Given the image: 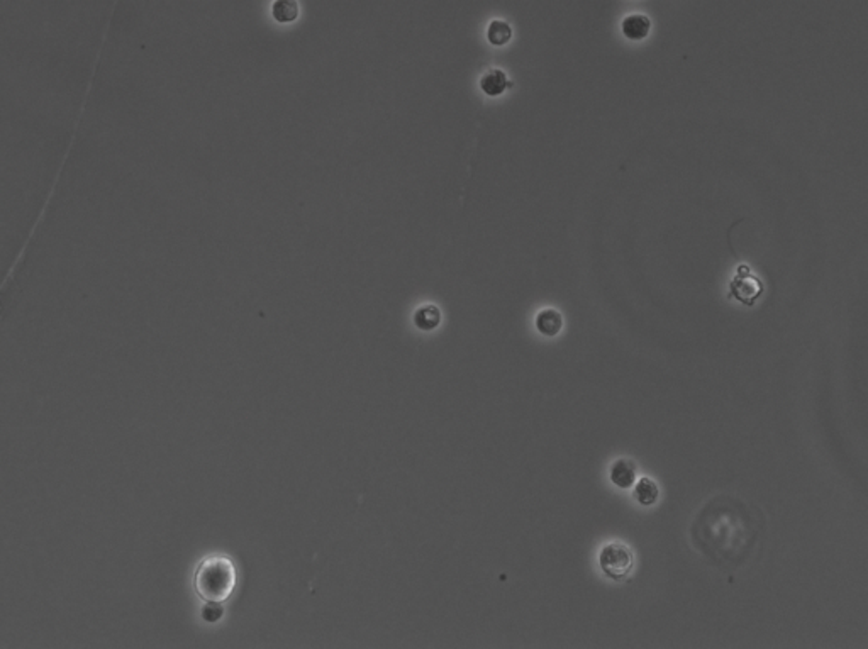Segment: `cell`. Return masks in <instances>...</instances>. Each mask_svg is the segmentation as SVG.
Here are the masks:
<instances>
[{
    "label": "cell",
    "mask_w": 868,
    "mask_h": 649,
    "mask_svg": "<svg viewBox=\"0 0 868 649\" xmlns=\"http://www.w3.org/2000/svg\"><path fill=\"white\" fill-rule=\"evenodd\" d=\"M765 532L763 512L731 495L714 497L697 514L691 527L692 543L715 566L746 563Z\"/></svg>",
    "instance_id": "obj_1"
},
{
    "label": "cell",
    "mask_w": 868,
    "mask_h": 649,
    "mask_svg": "<svg viewBox=\"0 0 868 649\" xmlns=\"http://www.w3.org/2000/svg\"><path fill=\"white\" fill-rule=\"evenodd\" d=\"M236 585V570L226 556L205 558L194 576L195 592L205 602H224Z\"/></svg>",
    "instance_id": "obj_2"
},
{
    "label": "cell",
    "mask_w": 868,
    "mask_h": 649,
    "mask_svg": "<svg viewBox=\"0 0 868 649\" xmlns=\"http://www.w3.org/2000/svg\"><path fill=\"white\" fill-rule=\"evenodd\" d=\"M599 566L607 578L621 581L634 566V553L628 544L614 541L607 543L599 553Z\"/></svg>",
    "instance_id": "obj_3"
},
{
    "label": "cell",
    "mask_w": 868,
    "mask_h": 649,
    "mask_svg": "<svg viewBox=\"0 0 868 649\" xmlns=\"http://www.w3.org/2000/svg\"><path fill=\"white\" fill-rule=\"evenodd\" d=\"M731 297L740 301L743 306H753L763 294L762 280L756 279L748 266H740L735 279L731 280Z\"/></svg>",
    "instance_id": "obj_4"
},
{
    "label": "cell",
    "mask_w": 868,
    "mask_h": 649,
    "mask_svg": "<svg viewBox=\"0 0 868 649\" xmlns=\"http://www.w3.org/2000/svg\"><path fill=\"white\" fill-rule=\"evenodd\" d=\"M609 475L617 489L628 490L638 480V464L629 458H619L612 463Z\"/></svg>",
    "instance_id": "obj_5"
},
{
    "label": "cell",
    "mask_w": 868,
    "mask_h": 649,
    "mask_svg": "<svg viewBox=\"0 0 868 649\" xmlns=\"http://www.w3.org/2000/svg\"><path fill=\"white\" fill-rule=\"evenodd\" d=\"M621 31L629 41H643L651 31V19L644 14H629L621 22Z\"/></svg>",
    "instance_id": "obj_6"
},
{
    "label": "cell",
    "mask_w": 868,
    "mask_h": 649,
    "mask_svg": "<svg viewBox=\"0 0 868 649\" xmlns=\"http://www.w3.org/2000/svg\"><path fill=\"white\" fill-rule=\"evenodd\" d=\"M534 324L539 334L547 336V338H554V336L560 334L563 329V316L560 311H557V308L553 307L543 308V311H539L538 316H536Z\"/></svg>",
    "instance_id": "obj_7"
},
{
    "label": "cell",
    "mask_w": 868,
    "mask_h": 649,
    "mask_svg": "<svg viewBox=\"0 0 868 649\" xmlns=\"http://www.w3.org/2000/svg\"><path fill=\"white\" fill-rule=\"evenodd\" d=\"M509 87H511V82H509L507 75H505V71L499 68L487 70L480 78L482 92L489 97L502 95Z\"/></svg>",
    "instance_id": "obj_8"
},
{
    "label": "cell",
    "mask_w": 868,
    "mask_h": 649,
    "mask_svg": "<svg viewBox=\"0 0 868 649\" xmlns=\"http://www.w3.org/2000/svg\"><path fill=\"white\" fill-rule=\"evenodd\" d=\"M658 497H660L658 483H656L650 477L639 478L636 487H634V499L638 500V504H641L643 507H650V505H655L656 502H658Z\"/></svg>",
    "instance_id": "obj_9"
},
{
    "label": "cell",
    "mask_w": 868,
    "mask_h": 649,
    "mask_svg": "<svg viewBox=\"0 0 868 649\" xmlns=\"http://www.w3.org/2000/svg\"><path fill=\"white\" fill-rule=\"evenodd\" d=\"M414 322L415 326L420 331H433L438 328V324L441 322V312L440 308L436 306H433V303H426V306H420L418 311H415L414 314Z\"/></svg>",
    "instance_id": "obj_10"
},
{
    "label": "cell",
    "mask_w": 868,
    "mask_h": 649,
    "mask_svg": "<svg viewBox=\"0 0 868 649\" xmlns=\"http://www.w3.org/2000/svg\"><path fill=\"white\" fill-rule=\"evenodd\" d=\"M272 16L280 24H289L299 17L297 0H275L272 6Z\"/></svg>",
    "instance_id": "obj_11"
},
{
    "label": "cell",
    "mask_w": 868,
    "mask_h": 649,
    "mask_svg": "<svg viewBox=\"0 0 868 649\" xmlns=\"http://www.w3.org/2000/svg\"><path fill=\"white\" fill-rule=\"evenodd\" d=\"M511 38L512 28L505 21L495 19L492 21L489 28H487V39H489V43L494 44V46H504V44L511 41Z\"/></svg>",
    "instance_id": "obj_12"
},
{
    "label": "cell",
    "mask_w": 868,
    "mask_h": 649,
    "mask_svg": "<svg viewBox=\"0 0 868 649\" xmlns=\"http://www.w3.org/2000/svg\"><path fill=\"white\" fill-rule=\"evenodd\" d=\"M222 616V607L221 602H207L205 603L204 611H202V617L207 622H216L221 619Z\"/></svg>",
    "instance_id": "obj_13"
}]
</instances>
